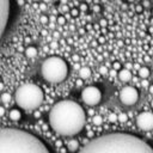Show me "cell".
<instances>
[{"mask_svg":"<svg viewBox=\"0 0 153 153\" xmlns=\"http://www.w3.org/2000/svg\"><path fill=\"white\" fill-rule=\"evenodd\" d=\"M2 90V82H0V91Z\"/></svg>","mask_w":153,"mask_h":153,"instance_id":"obj_40","label":"cell"},{"mask_svg":"<svg viewBox=\"0 0 153 153\" xmlns=\"http://www.w3.org/2000/svg\"><path fill=\"white\" fill-rule=\"evenodd\" d=\"M39 10H41V11H45V10H47V4H44V2L39 4Z\"/></svg>","mask_w":153,"mask_h":153,"instance_id":"obj_26","label":"cell"},{"mask_svg":"<svg viewBox=\"0 0 153 153\" xmlns=\"http://www.w3.org/2000/svg\"><path fill=\"white\" fill-rule=\"evenodd\" d=\"M49 124L51 129L62 136H72L78 134L86 122V115L81 105L65 99L55 103L49 111Z\"/></svg>","mask_w":153,"mask_h":153,"instance_id":"obj_2","label":"cell"},{"mask_svg":"<svg viewBox=\"0 0 153 153\" xmlns=\"http://www.w3.org/2000/svg\"><path fill=\"white\" fill-rule=\"evenodd\" d=\"M71 14H72L73 17H76V16L79 14V10H78V8H72V10H71Z\"/></svg>","mask_w":153,"mask_h":153,"instance_id":"obj_23","label":"cell"},{"mask_svg":"<svg viewBox=\"0 0 153 153\" xmlns=\"http://www.w3.org/2000/svg\"><path fill=\"white\" fill-rule=\"evenodd\" d=\"M99 73H100V74H106V73H108V68H106L105 66L99 67Z\"/></svg>","mask_w":153,"mask_h":153,"instance_id":"obj_21","label":"cell"},{"mask_svg":"<svg viewBox=\"0 0 153 153\" xmlns=\"http://www.w3.org/2000/svg\"><path fill=\"white\" fill-rule=\"evenodd\" d=\"M8 116H10V118L12 120V121H19L20 118H22V112L18 110V109H12L11 111H10V114H8Z\"/></svg>","mask_w":153,"mask_h":153,"instance_id":"obj_13","label":"cell"},{"mask_svg":"<svg viewBox=\"0 0 153 153\" xmlns=\"http://www.w3.org/2000/svg\"><path fill=\"white\" fill-rule=\"evenodd\" d=\"M135 11H136L137 13H141V12L143 11V6H142V5H136V6H135Z\"/></svg>","mask_w":153,"mask_h":153,"instance_id":"obj_22","label":"cell"},{"mask_svg":"<svg viewBox=\"0 0 153 153\" xmlns=\"http://www.w3.org/2000/svg\"><path fill=\"white\" fill-rule=\"evenodd\" d=\"M91 74H92V72H91V68L90 67H81L80 69H79V76L81 78V79H88L90 76H91Z\"/></svg>","mask_w":153,"mask_h":153,"instance_id":"obj_11","label":"cell"},{"mask_svg":"<svg viewBox=\"0 0 153 153\" xmlns=\"http://www.w3.org/2000/svg\"><path fill=\"white\" fill-rule=\"evenodd\" d=\"M137 73H139V76H141L142 79H147L149 76V69H148V67H140L139 71H137Z\"/></svg>","mask_w":153,"mask_h":153,"instance_id":"obj_15","label":"cell"},{"mask_svg":"<svg viewBox=\"0 0 153 153\" xmlns=\"http://www.w3.org/2000/svg\"><path fill=\"white\" fill-rule=\"evenodd\" d=\"M152 14H153V8H152Z\"/></svg>","mask_w":153,"mask_h":153,"instance_id":"obj_44","label":"cell"},{"mask_svg":"<svg viewBox=\"0 0 153 153\" xmlns=\"http://www.w3.org/2000/svg\"><path fill=\"white\" fill-rule=\"evenodd\" d=\"M112 67H114V69H115V71H121V63H120V62H117V61L112 63Z\"/></svg>","mask_w":153,"mask_h":153,"instance_id":"obj_20","label":"cell"},{"mask_svg":"<svg viewBox=\"0 0 153 153\" xmlns=\"http://www.w3.org/2000/svg\"><path fill=\"white\" fill-rule=\"evenodd\" d=\"M79 153H153V147L136 135L110 133L91 140Z\"/></svg>","mask_w":153,"mask_h":153,"instance_id":"obj_1","label":"cell"},{"mask_svg":"<svg viewBox=\"0 0 153 153\" xmlns=\"http://www.w3.org/2000/svg\"><path fill=\"white\" fill-rule=\"evenodd\" d=\"M67 148H68L69 152H76L78 148H79V143H78V141L74 140V139H73V140H69L68 143H67Z\"/></svg>","mask_w":153,"mask_h":153,"instance_id":"obj_14","label":"cell"},{"mask_svg":"<svg viewBox=\"0 0 153 153\" xmlns=\"http://www.w3.org/2000/svg\"><path fill=\"white\" fill-rule=\"evenodd\" d=\"M14 99L19 108L25 110H33L43 103L44 92L36 84H23L17 88Z\"/></svg>","mask_w":153,"mask_h":153,"instance_id":"obj_4","label":"cell"},{"mask_svg":"<svg viewBox=\"0 0 153 153\" xmlns=\"http://www.w3.org/2000/svg\"><path fill=\"white\" fill-rule=\"evenodd\" d=\"M136 126L142 130H152L153 129V112L142 111L136 117Z\"/></svg>","mask_w":153,"mask_h":153,"instance_id":"obj_9","label":"cell"},{"mask_svg":"<svg viewBox=\"0 0 153 153\" xmlns=\"http://www.w3.org/2000/svg\"><path fill=\"white\" fill-rule=\"evenodd\" d=\"M93 11H94V12H99V11H100V8H99V6H98V5H96V6L93 7Z\"/></svg>","mask_w":153,"mask_h":153,"instance_id":"obj_28","label":"cell"},{"mask_svg":"<svg viewBox=\"0 0 153 153\" xmlns=\"http://www.w3.org/2000/svg\"><path fill=\"white\" fill-rule=\"evenodd\" d=\"M81 100L86 105L94 106L102 100V91L97 86H87L81 91Z\"/></svg>","mask_w":153,"mask_h":153,"instance_id":"obj_6","label":"cell"},{"mask_svg":"<svg viewBox=\"0 0 153 153\" xmlns=\"http://www.w3.org/2000/svg\"><path fill=\"white\" fill-rule=\"evenodd\" d=\"M148 5H149V2H148V1H143V2H142V6H143V7H147Z\"/></svg>","mask_w":153,"mask_h":153,"instance_id":"obj_31","label":"cell"},{"mask_svg":"<svg viewBox=\"0 0 153 153\" xmlns=\"http://www.w3.org/2000/svg\"><path fill=\"white\" fill-rule=\"evenodd\" d=\"M152 61H153V56H152Z\"/></svg>","mask_w":153,"mask_h":153,"instance_id":"obj_46","label":"cell"},{"mask_svg":"<svg viewBox=\"0 0 153 153\" xmlns=\"http://www.w3.org/2000/svg\"><path fill=\"white\" fill-rule=\"evenodd\" d=\"M54 36L55 37H59V32H54Z\"/></svg>","mask_w":153,"mask_h":153,"instance_id":"obj_39","label":"cell"},{"mask_svg":"<svg viewBox=\"0 0 153 153\" xmlns=\"http://www.w3.org/2000/svg\"><path fill=\"white\" fill-rule=\"evenodd\" d=\"M87 8H88V7H87V4L84 2V4L80 5V10H81V11H87Z\"/></svg>","mask_w":153,"mask_h":153,"instance_id":"obj_27","label":"cell"},{"mask_svg":"<svg viewBox=\"0 0 153 153\" xmlns=\"http://www.w3.org/2000/svg\"><path fill=\"white\" fill-rule=\"evenodd\" d=\"M111 120H112V121H115V120H116V116H115V114H111Z\"/></svg>","mask_w":153,"mask_h":153,"instance_id":"obj_35","label":"cell"},{"mask_svg":"<svg viewBox=\"0 0 153 153\" xmlns=\"http://www.w3.org/2000/svg\"><path fill=\"white\" fill-rule=\"evenodd\" d=\"M148 91H149L151 93H153V85H149V86H148Z\"/></svg>","mask_w":153,"mask_h":153,"instance_id":"obj_32","label":"cell"},{"mask_svg":"<svg viewBox=\"0 0 153 153\" xmlns=\"http://www.w3.org/2000/svg\"><path fill=\"white\" fill-rule=\"evenodd\" d=\"M127 1H128V2H133L134 0H127Z\"/></svg>","mask_w":153,"mask_h":153,"instance_id":"obj_41","label":"cell"},{"mask_svg":"<svg viewBox=\"0 0 153 153\" xmlns=\"http://www.w3.org/2000/svg\"><path fill=\"white\" fill-rule=\"evenodd\" d=\"M151 105H152V106H153V100H152V102H151Z\"/></svg>","mask_w":153,"mask_h":153,"instance_id":"obj_42","label":"cell"},{"mask_svg":"<svg viewBox=\"0 0 153 153\" xmlns=\"http://www.w3.org/2000/svg\"><path fill=\"white\" fill-rule=\"evenodd\" d=\"M10 100H11V94L10 93L5 92L4 94H1V102L2 103H8Z\"/></svg>","mask_w":153,"mask_h":153,"instance_id":"obj_16","label":"cell"},{"mask_svg":"<svg viewBox=\"0 0 153 153\" xmlns=\"http://www.w3.org/2000/svg\"><path fill=\"white\" fill-rule=\"evenodd\" d=\"M11 11V1L10 0H0V39L5 33L8 18Z\"/></svg>","mask_w":153,"mask_h":153,"instance_id":"obj_8","label":"cell"},{"mask_svg":"<svg viewBox=\"0 0 153 153\" xmlns=\"http://www.w3.org/2000/svg\"><path fill=\"white\" fill-rule=\"evenodd\" d=\"M117 78H118L121 81H123V82L129 81V80L131 79V72H130V69L123 68V69L118 71V73H117Z\"/></svg>","mask_w":153,"mask_h":153,"instance_id":"obj_10","label":"cell"},{"mask_svg":"<svg viewBox=\"0 0 153 153\" xmlns=\"http://www.w3.org/2000/svg\"><path fill=\"white\" fill-rule=\"evenodd\" d=\"M39 22H41V24H48L49 19H48V17H47L45 14H42V16L39 17Z\"/></svg>","mask_w":153,"mask_h":153,"instance_id":"obj_19","label":"cell"},{"mask_svg":"<svg viewBox=\"0 0 153 153\" xmlns=\"http://www.w3.org/2000/svg\"><path fill=\"white\" fill-rule=\"evenodd\" d=\"M4 112H5L4 108H0V116H2V115H4Z\"/></svg>","mask_w":153,"mask_h":153,"instance_id":"obj_34","label":"cell"},{"mask_svg":"<svg viewBox=\"0 0 153 153\" xmlns=\"http://www.w3.org/2000/svg\"><path fill=\"white\" fill-rule=\"evenodd\" d=\"M120 100L124 105H134L139 100V91L134 86H124L120 91Z\"/></svg>","mask_w":153,"mask_h":153,"instance_id":"obj_7","label":"cell"},{"mask_svg":"<svg viewBox=\"0 0 153 153\" xmlns=\"http://www.w3.org/2000/svg\"><path fill=\"white\" fill-rule=\"evenodd\" d=\"M67 10H68V8H67V6H63V7H62V11H65V12H66Z\"/></svg>","mask_w":153,"mask_h":153,"instance_id":"obj_37","label":"cell"},{"mask_svg":"<svg viewBox=\"0 0 153 153\" xmlns=\"http://www.w3.org/2000/svg\"><path fill=\"white\" fill-rule=\"evenodd\" d=\"M142 85L145 86V87H148L149 85H148V82H147V80L146 79H143V81H142Z\"/></svg>","mask_w":153,"mask_h":153,"instance_id":"obj_30","label":"cell"},{"mask_svg":"<svg viewBox=\"0 0 153 153\" xmlns=\"http://www.w3.org/2000/svg\"><path fill=\"white\" fill-rule=\"evenodd\" d=\"M42 35H44V36H45V35H47V31H45V30H43V31H42Z\"/></svg>","mask_w":153,"mask_h":153,"instance_id":"obj_38","label":"cell"},{"mask_svg":"<svg viewBox=\"0 0 153 153\" xmlns=\"http://www.w3.org/2000/svg\"><path fill=\"white\" fill-rule=\"evenodd\" d=\"M56 22H57L59 25H63V24H66V18H65L63 16H59V17L56 18Z\"/></svg>","mask_w":153,"mask_h":153,"instance_id":"obj_18","label":"cell"},{"mask_svg":"<svg viewBox=\"0 0 153 153\" xmlns=\"http://www.w3.org/2000/svg\"><path fill=\"white\" fill-rule=\"evenodd\" d=\"M42 1H43L44 4H49V2H51L53 0H42Z\"/></svg>","mask_w":153,"mask_h":153,"instance_id":"obj_36","label":"cell"},{"mask_svg":"<svg viewBox=\"0 0 153 153\" xmlns=\"http://www.w3.org/2000/svg\"><path fill=\"white\" fill-rule=\"evenodd\" d=\"M41 74L48 82H61L67 78L68 74L67 62L60 56H49L41 65Z\"/></svg>","mask_w":153,"mask_h":153,"instance_id":"obj_5","label":"cell"},{"mask_svg":"<svg viewBox=\"0 0 153 153\" xmlns=\"http://www.w3.org/2000/svg\"><path fill=\"white\" fill-rule=\"evenodd\" d=\"M0 153H50L36 135L18 128H0Z\"/></svg>","mask_w":153,"mask_h":153,"instance_id":"obj_3","label":"cell"},{"mask_svg":"<svg viewBox=\"0 0 153 153\" xmlns=\"http://www.w3.org/2000/svg\"><path fill=\"white\" fill-rule=\"evenodd\" d=\"M99 23H100V25H102V26H105V25H106V20H105V19H102Z\"/></svg>","mask_w":153,"mask_h":153,"instance_id":"obj_29","label":"cell"},{"mask_svg":"<svg viewBox=\"0 0 153 153\" xmlns=\"http://www.w3.org/2000/svg\"><path fill=\"white\" fill-rule=\"evenodd\" d=\"M93 124H96V126H99V124H102V122H103V118L100 117V115H96L94 117H93Z\"/></svg>","mask_w":153,"mask_h":153,"instance_id":"obj_17","label":"cell"},{"mask_svg":"<svg viewBox=\"0 0 153 153\" xmlns=\"http://www.w3.org/2000/svg\"><path fill=\"white\" fill-rule=\"evenodd\" d=\"M118 120L122 121V122H124V121L127 120V115H126V114H120V115H118Z\"/></svg>","mask_w":153,"mask_h":153,"instance_id":"obj_24","label":"cell"},{"mask_svg":"<svg viewBox=\"0 0 153 153\" xmlns=\"http://www.w3.org/2000/svg\"><path fill=\"white\" fill-rule=\"evenodd\" d=\"M152 79H153V73H152Z\"/></svg>","mask_w":153,"mask_h":153,"instance_id":"obj_45","label":"cell"},{"mask_svg":"<svg viewBox=\"0 0 153 153\" xmlns=\"http://www.w3.org/2000/svg\"><path fill=\"white\" fill-rule=\"evenodd\" d=\"M126 68H127V69H130V68H131V63H127V65H126Z\"/></svg>","mask_w":153,"mask_h":153,"instance_id":"obj_33","label":"cell"},{"mask_svg":"<svg viewBox=\"0 0 153 153\" xmlns=\"http://www.w3.org/2000/svg\"><path fill=\"white\" fill-rule=\"evenodd\" d=\"M75 85H76L78 87H81V86H82V79H81V78H79V79L75 81Z\"/></svg>","mask_w":153,"mask_h":153,"instance_id":"obj_25","label":"cell"},{"mask_svg":"<svg viewBox=\"0 0 153 153\" xmlns=\"http://www.w3.org/2000/svg\"><path fill=\"white\" fill-rule=\"evenodd\" d=\"M37 48L36 47H33V45H29L26 49H25V55H26V57H29V59H32V57H36L37 56Z\"/></svg>","mask_w":153,"mask_h":153,"instance_id":"obj_12","label":"cell"},{"mask_svg":"<svg viewBox=\"0 0 153 153\" xmlns=\"http://www.w3.org/2000/svg\"><path fill=\"white\" fill-rule=\"evenodd\" d=\"M0 102H1V96H0Z\"/></svg>","mask_w":153,"mask_h":153,"instance_id":"obj_43","label":"cell"}]
</instances>
